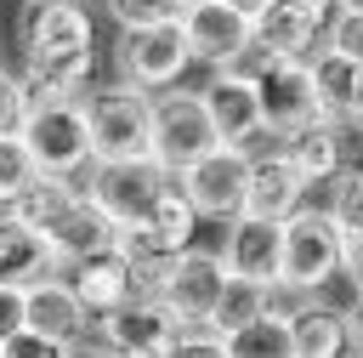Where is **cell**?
Here are the masks:
<instances>
[{
  "label": "cell",
  "mask_w": 363,
  "mask_h": 358,
  "mask_svg": "<svg viewBox=\"0 0 363 358\" xmlns=\"http://www.w3.org/2000/svg\"><path fill=\"white\" fill-rule=\"evenodd\" d=\"M17 74L28 85L91 91L96 74V23L79 0H28L17 28Z\"/></svg>",
  "instance_id": "6da1fadb"
},
{
  "label": "cell",
  "mask_w": 363,
  "mask_h": 358,
  "mask_svg": "<svg viewBox=\"0 0 363 358\" xmlns=\"http://www.w3.org/2000/svg\"><path fill=\"white\" fill-rule=\"evenodd\" d=\"M23 148L34 153V165L45 176H85L96 165L91 153V108L85 91H62V85H28V114H23Z\"/></svg>",
  "instance_id": "7a4b0ae2"
},
{
  "label": "cell",
  "mask_w": 363,
  "mask_h": 358,
  "mask_svg": "<svg viewBox=\"0 0 363 358\" xmlns=\"http://www.w3.org/2000/svg\"><path fill=\"white\" fill-rule=\"evenodd\" d=\"M340 256H346V233L340 222L329 216V205L306 199L289 222H284V278H278V295L272 301H301V295H318L340 278Z\"/></svg>",
  "instance_id": "3957f363"
},
{
  "label": "cell",
  "mask_w": 363,
  "mask_h": 358,
  "mask_svg": "<svg viewBox=\"0 0 363 358\" xmlns=\"http://www.w3.org/2000/svg\"><path fill=\"white\" fill-rule=\"evenodd\" d=\"M91 108V153L96 159H142L153 153V91L113 80L85 97Z\"/></svg>",
  "instance_id": "277c9868"
},
{
  "label": "cell",
  "mask_w": 363,
  "mask_h": 358,
  "mask_svg": "<svg viewBox=\"0 0 363 358\" xmlns=\"http://www.w3.org/2000/svg\"><path fill=\"white\" fill-rule=\"evenodd\" d=\"M221 290H227V261H221V250H210V244H187V250L170 256V261L153 273V284H147V295H159L187 330H204V324H210Z\"/></svg>",
  "instance_id": "5b68a950"
},
{
  "label": "cell",
  "mask_w": 363,
  "mask_h": 358,
  "mask_svg": "<svg viewBox=\"0 0 363 358\" xmlns=\"http://www.w3.org/2000/svg\"><path fill=\"white\" fill-rule=\"evenodd\" d=\"M119 80L142 85V91H170L182 85L199 63H193V45H187V28L182 23H147V28H119Z\"/></svg>",
  "instance_id": "8992f818"
},
{
  "label": "cell",
  "mask_w": 363,
  "mask_h": 358,
  "mask_svg": "<svg viewBox=\"0 0 363 358\" xmlns=\"http://www.w3.org/2000/svg\"><path fill=\"white\" fill-rule=\"evenodd\" d=\"M170 182H176V176H170L153 153H142V159H96V165L79 176V188H85L119 227H136Z\"/></svg>",
  "instance_id": "52a82bcc"
},
{
  "label": "cell",
  "mask_w": 363,
  "mask_h": 358,
  "mask_svg": "<svg viewBox=\"0 0 363 358\" xmlns=\"http://www.w3.org/2000/svg\"><path fill=\"white\" fill-rule=\"evenodd\" d=\"M216 148V125L204 114V97L187 91V85H170V91H153V159L182 176L193 159H204Z\"/></svg>",
  "instance_id": "ba28073f"
},
{
  "label": "cell",
  "mask_w": 363,
  "mask_h": 358,
  "mask_svg": "<svg viewBox=\"0 0 363 358\" xmlns=\"http://www.w3.org/2000/svg\"><path fill=\"white\" fill-rule=\"evenodd\" d=\"M176 188L193 199L199 222L227 227L233 216H244V193H250V148H227V142H216L204 159H193V165L176 176Z\"/></svg>",
  "instance_id": "9c48e42d"
},
{
  "label": "cell",
  "mask_w": 363,
  "mask_h": 358,
  "mask_svg": "<svg viewBox=\"0 0 363 358\" xmlns=\"http://www.w3.org/2000/svg\"><path fill=\"white\" fill-rule=\"evenodd\" d=\"M182 335H187V324L159 301V295H130L119 313H108V318H96V341L108 347V352H119V358H170L176 347H182Z\"/></svg>",
  "instance_id": "30bf717a"
},
{
  "label": "cell",
  "mask_w": 363,
  "mask_h": 358,
  "mask_svg": "<svg viewBox=\"0 0 363 358\" xmlns=\"http://www.w3.org/2000/svg\"><path fill=\"white\" fill-rule=\"evenodd\" d=\"M221 261H227V278H244V284H261L278 295V278H284V222H267V216H233L221 227Z\"/></svg>",
  "instance_id": "8fae6325"
},
{
  "label": "cell",
  "mask_w": 363,
  "mask_h": 358,
  "mask_svg": "<svg viewBox=\"0 0 363 358\" xmlns=\"http://www.w3.org/2000/svg\"><path fill=\"white\" fill-rule=\"evenodd\" d=\"M199 97H204V114H210V125H216V142L250 148V153L272 142V136H267V119H261V91H255V80L216 68V74L199 85Z\"/></svg>",
  "instance_id": "7c38bea8"
},
{
  "label": "cell",
  "mask_w": 363,
  "mask_h": 358,
  "mask_svg": "<svg viewBox=\"0 0 363 358\" xmlns=\"http://www.w3.org/2000/svg\"><path fill=\"white\" fill-rule=\"evenodd\" d=\"M255 91H261V119H267V136L272 142L289 136V131H301V125H312V119H329L323 102H318V85H312L306 57H278L255 80Z\"/></svg>",
  "instance_id": "4fadbf2b"
},
{
  "label": "cell",
  "mask_w": 363,
  "mask_h": 358,
  "mask_svg": "<svg viewBox=\"0 0 363 358\" xmlns=\"http://www.w3.org/2000/svg\"><path fill=\"white\" fill-rule=\"evenodd\" d=\"M62 278L74 284V295L85 301L91 318H108V313H119L130 295H142V267L130 261L125 244H108V250H91V256L68 261Z\"/></svg>",
  "instance_id": "5bb4252c"
},
{
  "label": "cell",
  "mask_w": 363,
  "mask_h": 358,
  "mask_svg": "<svg viewBox=\"0 0 363 358\" xmlns=\"http://www.w3.org/2000/svg\"><path fill=\"white\" fill-rule=\"evenodd\" d=\"M306 199H312V182L284 159V148H278V142H267V148H255V153H250V193H244V210H250V216L289 222Z\"/></svg>",
  "instance_id": "9a60e30c"
},
{
  "label": "cell",
  "mask_w": 363,
  "mask_h": 358,
  "mask_svg": "<svg viewBox=\"0 0 363 358\" xmlns=\"http://www.w3.org/2000/svg\"><path fill=\"white\" fill-rule=\"evenodd\" d=\"M182 28H187V45H193V63L199 68H227L244 45H250V17L244 11H233L227 0H187V11H182Z\"/></svg>",
  "instance_id": "2e32d148"
},
{
  "label": "cell",
  "mask_w": 363,
  "mask_h": 358,
  "mask_svg": "<svg viewBox=\"0 0 363 358\" xmlns=\"http://www.w3.org/2000/svg\"><path fill=\"white\" fill-rule=\"evenodd\" d=\"M329 11H335V0H272L250 28L272 57H312L323 45Z\"/></svg>",
  "instance_id": "e0dca14e"
},
{
  "label": "cell",
  "mask_w": 363,
  "mask_h": 358,
  "mask_svg": "<svg viewBox=\"0 0 363 358\" xmlns=\"http://www.w3.org/2000/svg\"><path fill=\"white\" fill-rule=\"evenodd\" d=\"M23 324L40 330V335H51V341H62V347H85L96 335V318L85 313V301L74 295V284L62 273L45 278V284H34V290H23Z\"/></svg>",
  "instance_id": "ac0fdd59"
},
{
  "label": "cell",
  "mask_w": 363,
  "mask_h": 358,
  "mask_svg": "<svg viewBox=\"0 0 363 358\" xmlns=\"http://www.w3.org/2000/svg\"><path fill=\"white\" fill-rule=\"evenodd\" d=\"M289 313V341L295 358H352V330H346V307L323 301V295H301V301H278Z\"/></svg>",
  "instance_id": "d6986e66"
},
{
  "label": "cell",
  "mask_w": 363,
  "mask_h": 358,
  "mask_svg": "<svg viewBox=\"0 0 363 358\" xmlns=\"http://www.w3.org/2000/svg\"><path fill=\"white\" fill-rule=\"evenodd\" d=\"M57 273H62V256H57L51 233H34V227L0 216V284L34 290V284H45Z\"/></svg>",
  "instance_id": "ffe728a7"
},
{
  "label": "cell",
  "mask_w": 363,
  "mask_h": 358,
  "mask_svg": "<svg viewBox=\"0 0 363 358\" xmlns=\"http://www.w3.org/2000/svg\"><path fill=\"white\" fill-rule=\"evenodd\" d=\"M119 239H125V227H119L91 193H79V199L62 210V222L51 227V244H57L62 267L79 261V256H91V250H108V244H119Z\"/></svg>",
  "instance_id": "44dd1931"
},
{
  "label": "cell",
  "mask_w": 363,
  "mask_h": 358,
  "mask_svg": "<svg viewBox=\"0 0 363 358\" xmlns=\"http://www.w3.org/2000/svg\"><path fill=\"white\" fill-rule=\"evenodd\" d=\"M278 148H284V159L312 182V193L340 176V119H312V125L278 136Z\"/></svg>",
  "instance_id": "7402d4cb"
},
{
  "label": "cell",
  "mask_w": 363,
  "mask_h": 358,
  "mask_svg": "<svg viewBox=\"0 0 363 358\" xmlns=\"http://www.w3.org/2000/svg\"><path fill=\"white\" fill-rule=\"evenodd\" d=\"M79 193H85V188H79L74 176H45V170H40V176H34V182H28V188H23L0 216L23 222V227H34V233H51V227L62 222V210H68Z\"/></svg>",
  "instance_id": "603a6c76"
},
{
  "label": "cell",
  "mask_w": 363,
  "mask_h": 358,
  "mask_svg": "<svg viewBox=\"0 0 363 358\" xmlns=\"http://www.w3.org/2000/svg\"><path fill=\"white\" fill-rule=\"evenodd\" d=\"M227 341V358H295V341H289V313L278 301H267V313H255L250 324H238Z\"/></svg>",
  "instance_id": "cb8c5ba5"
},
{
  "label": "cell",
  "mask_w": 363,
  "mask_h": 358,
  "mask_svg": "<svg viewBox=\"0 0 363 358\" xmlns=\"http://www.w3.org/2000/svg\"><path fill=\"white\" fill-rule=\"evenodd\" d=\"M306 68H312V85H318L323 114H329V119H340V114H346V102H352V85H357V63H346V57H340V51H329V45H318V51L306 57Z\"/></svg>",
  "instance_id": "d4e9b609"
},
{
  "label": "cell",
  "mask_w": 363,
  "mask_h": 358,
  "mask_svg": "<svg viewBox=\"0 0 363 358\" xmlns=\"http://www.w3.org/2000/svg\"><path fill=\"white\" fill-rule=\"evenodd\" d=\"M267 301H272V290H261V284H244V278H227V290H221V301H216V313H210V324H204V330H216V335H233L238 324H250L255 313H267Z\"/></svg>",
  "instance_id": "484cf974"
},
{
  "label": "cell",
  "mask_w": 363,
  "mask_h": 358,
  "mask_svg": "<svg viewBox=\"0 0 363 358\" xmlns=\"http://www.w3.org/2000/svg\"><path fill=\"white\" fill-rule=\"evenodd\" d=\"M34 176H40V165H34V153L23 148V136H0V210H6Z\"/></svg>",
  "instance_id": "4316f807"
},
{
  "label": "cell",
  "mask_w": 363,
  "mask_h": 358,
  "mask_svg": "<svg viewBox=\"0 0 363 358\" xmlns=\"http://www.w3.org/2000/svg\"><path fill=\"white\" fill-rule=\"evenodd\" d=\"M119 28H147V23H182L187 0H102Z\"/></svg>",
  "instance_id": "83f0119b"
},
{
  "label": "cell",
  "mask_w": 363,
  "mask_h": 358,
  "mask_svg": "<svg viewBox=\"0 0 363 358\" xmlns=\"http://www.w3.org/2000/svg\"><path fill=\"white\" fill-rule=\"evenodd\" d=\"M323 205H329V216L340 222V233H363V170H357V176H335Z\"/></svg>",
  "instance_id": "f1b7e54d"
},
{
  "label": "cell",
  "mask_w": 363,
  "mask_h": 358,
  "mask_svg": "<svg viewBox=\"0 0 363 358\" xmlns=\"http://www.w3.org/2000/svg\"><path fill=\"white\" fill-rule=\"evenodd\" d=\"M323 45H329V51H340L346 63H357V68H363V11H329Z\"/></svg>",
  "instance_id": "f546056e"
},
{
  "label": "cell",
  "mask_w": 363,
  "mask_h": 358,
  "mask_svg": "<svg viewBox=\"0 0 363 358\" xmlns=\"http://www.w3.org/2000/svg\"><path fill=\"white\" fill-rule=\"evenodd\" d=\"M79 347H62V341H51V335H40V330H17V335H6L0 341V358H74Z\"/></svg>",
  "instance_id": "4dcf8cb0"
},
{
  "label": "cell",
  "mask_w": 363,
  "mask_h": 358,
  "mask_svg": "<svg viewBox=\"0 0 363 358\" xmlns=\"http://www.w3.org/2000/svg\"><path fill=\"white\" fill-rule=\"evenodd\" d=\"M23 114H28V80L11 74V68H0V136H17Z\"/></svg>",
  "instance_id": "1f68e13d"
},
{
  "label": "cell",
  "mask_w": 363,
  "mask_h": 358,
  "mask_svg": "<svg viewBox=\"0 0 363 358\" xmlns=\"http://www.w3.org/2000/svg\"><path fill=\"white\" fill-rule=\"evenodd\" d=\"M170 358H227V341H221L216 330H187Z\"/></svg>",
  "instance_id": "d6a6232c"
},
{
  "label": "cell",
  "mask_w": 363,
  "mask_h": 358,
  "mask_svg": "<svg viewBox=\"0 0 363 358\" xmlns=\"http://www.w3.org/2000/svg\"><path fill=\"white\" fill-rule=\"evenodd\" d=\"M363 170V125L340 119V176H357Z\"/></svg>",
  "instance_id": "836d02e7"
},
{
  "label": "cell",
  "mask_w": 363,
  "mask_h": 358,
  "mask_svg": "<svg viewBox=\"0 0 363 358\" xmlns=\"http://www.w3.org/2000/svg\"><path fill=\"white\" fill-rule=\"evenodd\" d=\"M17 330H23V290L0 284V341H6V335H17Z\"/></svg>",
  "instance_id": "e575fe53"
},
{
  "label": "cell",
  "mask_w": 363,
  "mask_h": 358,
  "mask_svg": "<svg viewBox=\"0 0 363 358\" xmlns=\"http://www.w3.org/2000/svg\"><path fill=\"white\" fill-rule=\"evenodd\" d=\"M340 278L352 290H363V233H346V256H340Z\"/></svg>",
  "instance_id": "d590c367"
},
{
  "label": "cell",
  "mask_w": 363,
  "mask_h": 358,
  "mask_svg": "<svg viewBox=\"0 0 363 358\" xmlns=\"http://www.w3.org/2000/svg\"><path fill=\"white\" fill-rule=\"evenodd\" d=\"M346 330H352V352H363V290L346 301Z\"/></svg>",
  "instance_id": "8d00e7d4"
},
{
  "label": "cell",
  "mask_w": 363,
  "mask_h": 358,
  "mask_svg": "<svg viewBox=\"0 0 363 358\" xmlns=\"http://www.w3.org/2000/svg\"><path fill=\"white\" fill-rule=\"evenodd\" d=\"M340 119L363 125V68H357V85H352V102H346V114H340Z\"/></svg>",
  "instance_id": "74e56055"
},
{
  "label": "cell",
  "mask_w": 363,
  "mask_h": 358,
  "mask_svg": "<svg viewBox=\"0 0 363 358\" xmlns=\"http://www.w3.org/2000/svg\"><path fill=\"white\" fill-rule=\"evenodd\" d=\"M227 6H233V11H244V17H250V23H255V17H261V11H267V6H272V0H227Z\"/></svg>",
  "instance_id": "f35d334b"
},
{
  "label": "cell",
  "mask_w": 363,
  "mask_h": 358,
  "mask_svg": "<svg viewBox=\"0 0 363 358\" xmlns=\"http://www.w3.org/2000/svg\"><path fill=\"white\" fill-rule=\"evenodd\" d=\"M335 11H363V0H335Z\"/></svg>",
  "instance_id": "ab89813d"
},
{
  "label": "cell",
  "mask_w": 363,
  "mask_h": 358,
  "mask_svg": "<svg viewBox=\"0 0 363 358\" xmlns=\"http://www.w3.org/2000/svg\"><path fill=\"white\" fill-rule=\"evenodd\" d=\"M96 358H119V352H108V347H102V341H96Z\"/></svg>",
  "instance_id": "60d3db41"
},
{
  "label": "cell",
  "mask_w": 363,
  "mask_h": 358,
  "mask_svg": "<svg viewBox=\"0 0 363 358\" xmlns=\"http://www.w3.org/2000/svg\"><path fill=\"white\" fill-rule=\"evenodd\" d=\"M74 358H96V347H79V352H74Z\"/></svg>",
  "instance_id": "b9f144b4"
},
{
  "label": "cell",
  "mask_w": 363,
  "mask_h": 358,
  "mask_svg": "<svg viewBox=\"0 0 363 358\" xmlns=\"http://www.w3.org/2000/svg\"><path fill=\"white\" fill-rule=\"evenodd\" d=\"M0 68H6V51H0Z\"/></svg>",
  "instance_id": "7bdbcfd3"
},
{
  "label": "cell",
  "mask_w": 363,
  "mask_h": 358,
  "mask_svg": "<svg viewBox=\"0 0 363 358\" xmlns=\"http://www.w3.org/2000/svg\"><path fill=\"white\" fill-rule=\"evenodd\" d=\"M352 358H363V352H352Z\"/></svg>",
  "instance_id": "ee69618b"
},
{
  "label": "cell",
  "mask_w": 363,
  "mask_h": 358,
  "mask_svg": "<svg viewBox=\"0 0 363 358\" xmlns=\"http://www.w3.org/2000/svg\"><path fill=\"white\" fill-rule=\"evenodd\" d=\"M23 6H28V0H23Z\"/></svg>",
  "instance_id": "f6af8a7d"
}]
</instances>
